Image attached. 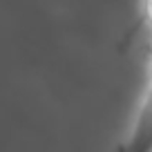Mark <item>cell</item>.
I'll return each instance as SVG.
<instances>
[{"label":"cell","instance_id":"cell-1","mask_svg":"<svg viewBox=\"0 0 152 152\" xmlns=\"http://www.w3.org/2000/svg\"><path fill=\"white\" fill-rule=\"evenodd\" d=\"M119 152H152V78L137 110L130 137Z\"/></svg>","mask_w":152,"mask_h":152},{"label":"cell","instance_id":"cell-3","mask_svg":"<svg viewBox=\"0 0 152 152\" xmlns=\"http://www.w3.org/2000/svg\"><path fill=\"white\" fill-rule=\"evenodd\" d=\"M150 78H152V58H150Z\"/></svg>","mask_w":152,"mask_h":152},{"label":"cell","instance_id":"cell-2","mask_svg":"<svg viewBox=\"0 0 152 152\" xmlns=\"http://www.w3.org/2000/svg\"><path fill=\"white\" fill-rule=\"evenodd\" d=\"M143 16L152 25V0H143Z\"/></svg>","mask_w":152,"mask_h":152}]
</instances>
